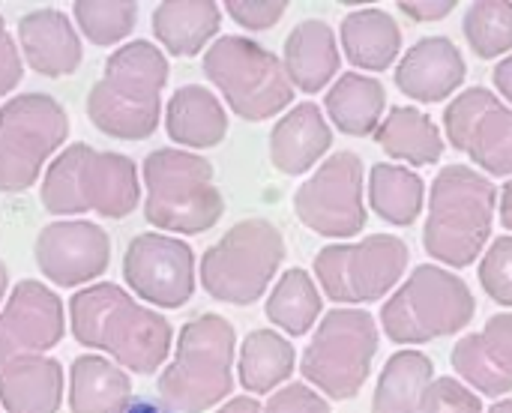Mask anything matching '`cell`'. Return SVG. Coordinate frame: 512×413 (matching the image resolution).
Wrapping results in <instances>:
<instances>
[{"label": "cell", "instance_id": "1", "mask_svg": "<svg viewBox=\"0 0 512 413\" xmlns=\"http://www.w3.org/2000/svg\"><path fill=\"white\" fill-rule=\"evenodd\" d=\"M69 327L78 345L108 354L135 375H153L165 366L174 342L168 318L144 309L123 288L99 282L69 300Z\"/></svg>", "mask_w": 512, "mask_h": 413}, {"label": "cell", "instance_id": "2", "mask_svg": "<svg viewBox=\"0 0 512 413\" xmlns=\"http://www.w3.org/2000/svg\"><path fill=\"white\" fill-rule=\"evenodd\" d=\"M165 84V54L153 42L135 39L105 60L102 78L87 93V117L102 135L123 141L150 138L162 117Z\"/></svg>", "mask_w": 512, "mask_h": 413}, {"label": "cell", "instance_id": "3", "mask_svg": "<svg viewBox=\"0 0 512 413\" xmlns=\"http://www.w3.org/2000/svg\"><path fill=\"white\" fill-rule=\"evenodd\" d=\"M39 201L54 216L99 213L105 219L129 216L141 201L138 168L123 153L93 150L90 144H69L48 165Z\"/></svg>", "mask_w": 512, "mask_h": 413}, {"label": "cell", "instance_id": "4", "mask_svg": "<svg viewBox=\"0 0 512 413\" xmlns=\"http://www.w3.org/2000/svg\"><path fill=\"white\" fill-rule=\"evenodd\" d=\"M498 207V189L468 165H447L432 183L423 228L426 252L447 267H471L483 252Z\"/></svg>", "mask_w": 512, "mask_h": 413}, {"label": "cell", "instance_id": "5", "mask_svg": "<svg viewBox=\"0 0 512 413\" xmlns=\"http://www.w3.org/2000/svg\"><path fill=\"white\" fill-rule=\"evenodd\" d=\"M237 333L222 315H198L183 324L177 354L156 381L162 405L174 413H204L234 390Z\"/></svg>", "mask_w": 512, "mask_h": 413}, {"label": "cell", "instance_id": "6", "mask_svg": "<svg viewBox=\"0 0 512 413\" xmlns=\"http://www.w3.org/2000/svg\"><path fill=\"white\" fill-rule=\"evenodd\" d=\"M144 219L174 234H204L222 213L225 198L210 159L189 150H153L144 159Z\"/></svg>", "mask_w": 512, "mask_h": 413}, {"label": "cell", "instance_id": "7", "mask_svg": "<svg viewBox=\"0 0 512 413\" xmlns=\"http://www.w3.org/2000/svg\"><path fill=\"white\" fill-rule=\"evenodd\" d=\"M477 300L465 279L435 264H420L384 303L381 327L399 345H423L456 336L474 321Z\"/></svg>", "mask_w": 512, "mask_h": 413}, {"label": "cell", "instance_id": "8", "mask_svg": "<svg viewBox=\"0 0 512 413\" xmlns=\"http://www.w3.org/2000/svg\"><path fill=\"white\" fill-rule=\"evenodd\" d=\"M204 72L243 120H270L294 102L285 63L249 36H219L204 54Z\"/></svg>", "mask_w": 512, "mask_h": 413}, {"label": "cell", "instance_id": "9", "mask_svg": "<svg viewBox=\"0 0 512 413\" xmlns=\"http://www.w3.org/2000/svg\"><path fill=\"white\" fill-rule=\"evenodd\" d=\"M282 261V231L267 219H246L204 252L198 273L213 300L228 306H252L261 294H267Z\"/></svg>", "mask_w": 512, "mask_h": 413}, {"label": "cell", "instance_id": "10", "mask_svg": "<svg viewBox=\"0 0 512 413\" xmlns=\"http://www.w3.org/2000/svg\"><path fill=\"white\" fill-rule=\"evenodd\" d=\"M378 354V324L363 309H333L321 318L312 342L303 351L300 372L324 396L354 399Z\"/></svg>", "mask_w": 512, "mask_h": 413}, {"label": "cell", "instance_id": "11", "mask_svg": "<svg viewBox=\"0 0 512 413\" xmlns=\"http://www.w3.org/2000/svg\"><path fill=\"white\" fill-rule=\"evenodd\" d=\"M69 135V117L54 96L21 93L0 108V192L30 189Z\"/></svg>", "mask_w": 512, "mask_h": 413}, {"label": "cell", "instance_id": "12", "mask_svg": "<svg viewBox=\"0 0 512 413\" xmlns=\"http://www.w3.org/2000/svg\"><path fill=\"white\" fill-rule=\"evenodd\" d=\"M408 246L393 234H369L360 243L324 246L315 255L321 291L336 303H372L393 291L408 270Z\"/></svg>", "mask_w": 512, "mask_h": 413}, {"label": "cell", "instance_id": "13", "mask_svg": "<svg viewBox=\"0 0 512 413\" xmlns=\"http://www.w3.org/2000/svg\"><path fill=\"white\" fill-rule=\"evenodd\" d=\"M297 219L333 240H348L366 228L363 159L351 150L333 153L294 195Z\"/></svg>", "mask_w": 512, "mask_h": 413}, {"label": "cell", "instance_id": "14", "mask_svg": "<svg viewBox=\"0 0 512 413\" xmlns=\"http://www.w3.org/2000/svg\"><path fill=\"white\" fill-rule=\"evenodd\" d=\"M444 129L456 150L468 153L486 174H512V108L492 90L468 87L444 111Z\"/></svg>", "mask_w": 512, "mask_h": 413}, {"label": "cell", "instance_id": "15", "mask_svg": "<svg viewBox=\"0 0 512 413\" xmlns=\"http://www.w3.org/2000/svg\"><path fill=\"white\" fill-rule=\"evenodd\" d=\"M123 276L141 300L180 309L195 294V252L168 234H138L123 255Z\"/></svg>", "mask_w": 512, "mask_h": 413}, {"label": "cell", "instance_id": "16", "mask_svg": "<svg viewBox=\"0 0 512 413\" xmlns=\"http://www.w3.org/2000/svg\"><path fill=\"white\" fill-rule=\"evenodd\" d=\"M66 333L60 297L36 279L12 288L0 312V369L18 357H39L51 351Z\"/></svg>", "mask_w": 512, "mask_h": 413}, {"label": "cell", "instance_id": "17", "mask_svg": "<svg viewBox=\"0 0 512 413\" xmlns=\"http://www.w3.org/2000/svg\"><path fill=\"white\" fill-rule=\"evenodd\" d=\"M36 264L60 288H75L99 279L111 261V240L96 222H51L33 246Z\"/></svg>", "mask_w": 512, "mask_h": 413}, {"label": "cell", "instance_id": "18", "mask_svg": "<svg viewBox=\"0 0 512 413\" xmlns=\"http://www.w3.org/2000/svg\"><path fill=\"white\" fill-rule=\"evenodd\" d=\"M456 375L483 396L512 390V312L492 315L483 333H471L453 348Z\"/></svg>", "mask_w": 512, "mask_h": 413}, {"label": "cell", "instance_id": "19", "mask_svg": "<svg viewBox=\"0 0 512 413\" xmlns=\"http://www.w3.org/2000/svg\"><path fill=\"white\" fill-rule=\"evenodd\" d=\"M468 66L459 45L447 36H426L402 54L396 87L417 102H441L465 84Z\"/></svg>", "mask_w": 512, "mask_h": 413}, {"label": "cell", "instance_id": "20", "mask_svg": "<svg viewBox=\"0 0 512 413\" xmlns=\"http://www.w3.org/2000/svg\"><path fill=\"white\" fill-rule=\"evenodd\" d=\"M24 60L45 78L72 75L81 66V39L60 9H33L18 21Z\"/></svg>", "mask_w": 512, "mask_h": 413}, {"label": "cell", "instance_id": "21", "mask_svg": "<svg viewBox=\"0 0 512 413\" xmlns=\"http://www.w3.org/2000/svg\"><path fill=\"white\" fill-rule=\"evenodd\" d=\"M333 144V132L315 102L291 108L270 132V159L282 174H306Z\"/></svg>", "mask_w": 512, "mask_h": 413}, {"label": "cell", "instance_id": "22", "mask_svg": "<svg viewBox=\"0 0 512 413\" xmlns=\"http://www.w3.org/2000/svg\"><path fill=\"white\" fill-rule=\"evenodd\" d=\"M339 60H342V54H339L336 36H333L330 24L321 18L300 21L285 39L282 63H285L291 84L303 93L324 90L336 78Z\"/></svg>", "mask_w": 512, "mask_h": 413}, {"label": "cell", "instance_id": "23", "mask_svg": "<svg viewBox=\"0 0 512 413\" xmlns=\"http://www.w3.org/2000/svg\"><path fill=\"white\" fill-rule=\"evenodd\" d=\"M63 366L51 357H18L0 369V408L6 413H57Z\"/></svg>", "mask_w": 512, "mask_h": 413}, {"label": "cell", "instance_id": "24", "mask_svg": "<svg viewBox=\"0 0 512 413\" xmlns=\"http://www.w3.org/2000/svg\"><path fill=\"white\" fill-rule=\"evenodd\" d=\"M165 129L171 141L192 150H207L228 135V114L213 90L201 84H186L168 102Z\"/></svg>", "mask_w": 512, "mask_h": 413}, {"label": "cell", "instance_id": "25", "mask_svg": "<svg viewBox=\"0 0 512 413\" xmlns=\"http://www.w3.org/2000/svg\"><path fill=\"white\" fill-rule=\"evenodd\" d=\"M222 24V9L213 0H165L153 9V33L168 54H198Z\"/></svg>", "mask_w": 512, "mask_h": 413}, {"label": "cell", "instance_id": "26", "mask_svg": "<svg viewBox=\"0 0 512 413\" xmlns=\"http://www.w3.org/2000/svg\"><path fill=\"white\" fill-rule=\"evenodd\" d=\"M342 48L354 66L384 72L399 57L402 30L384 9H357L342 18Z\"/></svg>", "mask_w": 512, "mask_h": 413}, {"label": "cell", "instance_id": "27", "mask_svg": "<svg viewBox=\"0 0 512 413\" xmlns=\"http://www.w3.org/2000/svg\"><path fill=\"white\" fill-rule=\"evenodd\" d=\"M132 399V384L126 372L96 354L75 357L69 369V411L114 413Z\"/></svg>", "mask_w": 512, "mask_h": 413}, {"label": "cell", "instance_id": "28", "mask_svg": "<svg viewBox=\"0 0 512 413\" xmlns=\"http://www.w3.org/2000/svg\"><path fill=\"white\" fill-rule=\"evenodd\" d=\"M378 147L402 162L411 165H435L444 153V138L435 120L414 108V105H396L375 132Z\"/></svg>", "mask_w": 512, "mask_h": 413}, {"label": "cell", "instance_id": "29", "mask_svg": "<svg viewBox=\"0 0 512 413\" xmlns=\"http://www.w3.org/2000/svg\"><path fill=\"white\" fill-rule=\"evenodd\" d=\"M324 105H327L330 120L345 135L366 138V135L378 132V126H381V114L387 108V90L378 78H369L360 72H345L330 87Z\"/></svg>", "mask_w": 512, "mask_h": 413}, {"label": "cell", "instance_id": "30", "mask_svg": "<svg viewBox=\"0 0 512 413\" xmlns=\"http://www.w3.org/2000/svg\"><path fill=\"white\" fill-rule=\"evenodd\" d=\"M432 360L420 351H399L387 360L375 399H372V413H423V399L432 378Z\"/></svg>", "mask_w": 512, "mask_h": 413}, {"label": "cell", "instance_id": "31", "mask_svg": "<svg viewBox=\"0 0 512 413\" xmlns=\"http://www.w3.org/2000/svg\"><path fill=\"white\" fill-rule=\"evenodd\" d=\"M294 363H297V354L285 336H279L273 330H252L240 348V363H237L240 384H243V390H249L255 396L273 393L279 384H285L291 378Z\"/></svg>", "mask_w": 512, "mask_h": 413}, {"label": "cell", "instance_id": "32", "mask_svg": "<svg viewBox=\"0 0 512 413\" xmlns=\"http://www.w3.org/2000/svg\"><path fill=\"white\" fill-rule=\"evenodd\" d=\"M426 183L417 171L378 162L369 174V204L390 225H414L423 213Z\"/></svg>", "mask_w": 512, "mask_h": 413}, {"label": "cell", "instance_id": "33", "mask_svg": "<svg viewBox=\"0 0 512 413\" xmlns=\"http://www.w3.org/2000/svg\"><path fill=\"white\" fill-rule=\"evenodd\" d=\"M321 294L312 282V276L300 267L285 270L282 279L276 282L273 294L267 297V318L285 330L288 336H303L315 327V321L321 318Z\"/></svg>", "mask_w": 512, "mask_h": 413}, {"label": "cell", "instance_id": "34", "mask_svg": "<svg viewBox=\"0 0 512 413\" xmlns=\"http://www.w3.org/2000/svg\"><path fill=\"white\" fill-rule=\"evenodd\" d=\"M465 39L483 60L512 51V3L507 0H480L471 3L462 21Z\"/></svg>", "mask_w": 512, "mask_h": 413}, {"label": "cell", "instance_id": "35", "mask_svg": "<svg viewBox=\"0 0 512 413\" xmlns=\"http://www.w3.org/2000/svg\"><path fill=\"white\" fill-rule=\"evenodd\" d=\"M72 15L93 45H117L138 21V3L132 0H75Z\"/></svg>", "mask_w": 512, "mask_h": 413}, {"label": "cell", "instance_id": "36", "mask_svg": "<svg viewBox=\"0 0 512 413\" xmlns=\"http://www.w3.org/2000/svg\"><path fill=\"white\" fill-rule=\"evenodd\" d=\"M480 285L495 303L512 306V237H498L489 246L480 264Z\"/></svg>", "mask_w": 512, "mask_h": 413}, {"label": "cell", "instance_id": "37", "mask_svg": "<svg viewBox=\"0 0 512 413\" xmlns=\"http://www.w3.org/2000/svg\"><path fill=\"white\" fill-rule=\"evenodd\" d=\"M423 413H483V402L456 378H438L429 384Z\"/></svg>", "mask_w": 512, "mask_h": 413}, {"label": "cell", "instance_id": "38", "mask_svg": "<svg viewBox=\"0 0 512 413\" xmlns=\"http://www.w3.org/2000/svg\"><path fill=\"white\" fill-rule=\"evenodd\" d=\"M225 9L240 27L267 30L288 12V3L285 0H228Z\"/></svg>", "mask_w": 512, "mask_h": 413}, {"label": "cell", "instance_id": "39", "mask_svg": "<svg viewBox=\"0 0 512 413\" xmlns=\"http://www.w3.org/2000/svg\"><path fill=\"white\" fill-rule=\"evenodd\" d=\"M264 413H330V405L306 384H288L273 393Z\"/></svg>", "mask_w": 512, "mask_h": 413}, {"label": "cell", "instance_id": "40", "mask_svg": "<svg viewBox=\"0 0 512 413\" xmlns=\"http://www.w3.org/2000/svg\"><path fill=\"white\" fill-rule=\"evenodd\" d=\"M21 72H24V66H21L18 45H15V39L9 36L6 21H3V15H0V96H6V93H12V90L18 87Z\"/></svg>", "mask_w": 512, "mask_h": 413}, {"label": "cell", "instance_id": "41", "mask_svg": "<svg viewBox=\"0 0 512 413\" xmlns=\"http://www.w3.org/2000/svg\"><path fill=\"white\" fill-rule=\"evenodd\" d=\"M396 6L414 21H438V18H447L459 3H453V0H399Z\"/></svg>", "mask_w": 512, "mask_h": 413}, {"label": "cell", "instance_id": "42", "mask_svg": "<svg viewBox=\"0 0 512 413\" xmlns=\"http://www.w3.org/2000/svg\"><path fill=\"white\" fill-rule=\"evenodd\" d=\"M114 413H174L168 405L162 402H153V399H129L120 411Z\"/></svg>", "mask_w": 512, "mask_h": 413}, {"label": "cell", "instance_id": "43", "mask_svg": "<svg viewBox=\"0 0 512 413\" xmlns=\"http://www.w3.org/2000/svg\"><path fill=\"white\" fill-rule=\"evenodd\" d=\"M495 87L512 102V54L495 66Z\"/></svg>", "mask_w": 512, "mask_h": 413}, {"label": "cell", "instance_id": "44", "mask_svg": "<svg viewBox=\"0 0 512 413\" xmlns=\"http://www.w3.org/2000/svg\"><path fill=\"white\" fill-rule=\"evenodd\" d=\"M216 413H264V408H261L258 399H252V396H237V399L225 402Z\"/></svg>", "mask_w": 512, "mask_h": 413}, {"label": "cell", "instance_id": "45", "mask_svg": "<svg viewBox=\"0 0 512 413\" xmlns=\"http://www.w3.org/2000/svg\"><path fill=\"white\" fill-rule=\"evenodd\" d=\"M498 210H501V222L504 228L512 231V180H507L498 192Z\"/></svg>", "mask_w": 512, "mask_h": 413}, {"label": "cell", "instance_id": "46", "mask_svg": "<svg viewBox=\"0 0 512 413\" xmlns=\"http://www.w3.org/2000/svg\"><path fill=\"white\" fill-rule=\"evenodd\" d=\"M6 285H9V273H6V264L0 261V300L6 297Z\"/></svg>", "mask_w": 512, "mask_h": 413}, {"label": "cell", "instance_id": "47", "mask_svg": "<svg viewBox=\"0 0 512 413\" xmlns=\"http://www.w3.org/2000/svg\"><path fill=\"white\" fill-rule=\"evenodd\" d=\"M489 413H512V399H504V402H498V405H492Z\"/></svg>", "mask_w": 512, "mask_h": 413}]
</instances>
